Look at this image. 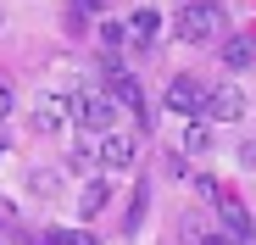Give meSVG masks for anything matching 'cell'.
Here are the masks:
<instances>
[{"instance_id": "6da1fadb", "label": "cell", "mask_w": 256, "mask_h": 245, "mask_svg": "<svg viewBox=\"0 0 256 245\" xmlns=\"http://www.w3.org/2000/svg\"><path fill=\"white\" fill-rule=\"evenodd\" d=\"M173 34L184 39V45H212V39L223 34V6L218 0H190V6L178 12V22H173Z\"/></svg>"}, {"instance_id": "7a4b0ae2", "label": "cell", "mask_w": 256, "mask_h": 245, "mask_svg": "<svg viewBox=\"0 0 256 245\" xmlns=\"http://www.w3.org/2000/svg\"><path fill=\"white\" fill-rule=\"evenodd\" d=\"M100 67H106V95H112V106H128V112H134V117L145 122V128H150V122H156V112L145 106V90L134 84V72H128L117 56H106Z\"/></svg>"}, {"instance_id": "3957f363", "label": "cell", "mask_w": 256, "mask_h": 245, "mask_svg": "<svg viewBox=\"0 0 256 245\" xmlns=\"http://www.w3.org/2000/svg\"><path fill=\"white\" fill-rule=\"evenodd\" d=\"M67 117L78 122V128H90V134H106L112 117H117V106H112L106 90H72L67 95Z\"/></svg>"}, {"instance_id": "277c9868", "label": "cell", "mask_w": 256, "mask_h": 245, "mask_svg": "<svg viewBox=\"0 0 256 245\" xmlns=\"http://www.w3.org/2000/svg\"><path fill=\"white\" fill-rule=\"evenodd\" d=\"M95 162H100L106 173L134 168V162H140V145H134V134H117V128H106V134H100V145H95Z\"/></svg>"}, {"instance_id": "5b68a950", "label": "cell", "mask_w": 256, "mask_h": 245, "mask_svg": "<svg viewBox=\"0 0 256 245\" xmlns=\"http://www.w3.org/2000/svg\"><path fill=\"white\" fill-rule=\"evenodd\" d=\"M200 100H206V84H200V78L195 72H178L173 78V84H167V112H178V117H200Z\"/></svg>"}, {"instance_id": "8992f818", "label": "cell", "mask_w": 256, "mask_h": 245, "mask_svg": "<svg viewBox=\"0 0 256 245\" xmlns=\"http://www.w3.org/2000/svg\"><path fill=\"white\" fill-rule=\"evenodd\" d=\"M240 112H245V95L234 84L206 90V100H200V122H240Z\"/></svg>"}, {"instance_id": "52a82bcc", "label": "cell", "mask_w": 256, "mask_h": 245, "mask_svg": "<svg viewBox=\"0 0 256 245\" xmlns=\"http://www.w3.org/2000/svg\"><path fill=\"white\" fill-rule=\"evenodd\" d=\"M212 206L223 212V223H228V240H234V245H256V228H250V212H245V200H234V195H218Z\"/></svg>"}, {"instance_id": "ba28073f", "label": "cell", "mask_w": 256, "mask_h": 245, "mask_svg": "<svg viewBox=\"0 0 256 245\" xmlns=\"http://www.w3.org/2000/svg\"><path fill=\"white\" fill-rule=\"evenodd\" d=\"M128 39H134V45H156V39H162V12L156 6L128 12Z\"/></svg>"}, {"instance_id": "9c48e42d", "label": "cell", "mask_w": 256, "mask_h": 245, "mask_svg": "<svg viewBox=\"0 0 256 245\" xmlns=\"http://www.w3.org/2000/svg\"><path fill=\"white\" fill-rule=\"evenodd\" d=\"M62 122H67V100L62 95H45V100L34 106V128L39 134H62Z\"/></svg>"}, {"instance_id": "30bf717a", "label": "cell", "mask_w": 256, "mask_h": 245, "mask_svg": "<svg viewBox=\"0 0 256 245\" xmlns=\"http://www.w3.org/2000/svg\"><path fill=\"white\" fill-rule=\"evenodd\" d=\"M106 200H112V184H106V178H90V184H84V195H78V218H100Z\"/></svg>"}, {"instance_id": "8fae6325", "label": "cell", "mask_w": 256, "mask_h": 245, "mask_svg": "<svg viewBox=\"0 0 256 245\" xmlns=\"http://www.w3.org/2000/svg\"><path fill=\"white\" fill-rule=\"evenodd\" d=\"M250 62H256V39H250V34L223 39V67H234V72H240V67H250Z\"/></svg>"}, {"instance_id": "7c38bea8", "label": "cell", "mask_w": 256, "mask_h": 245, "mask_svg": "<svg viewBox=\"0 0 256 245\" xmlns=\"http://www.w3.org/2000/svg\"><path fill=\"white\" fill-rule=\"evenodd\" d=\"M184 150H190V156H200V150H212V128H206L200 117H190V128H184Z\"/></svg>"}, {"instance_id": "4fadbf2b", "label": "cell", "mask_w": 256, "mask_h": 245, "mask_svg": "<svg viewBox=\"0 0 256 245\" xmlns=\"http://www.w3.org/2000/svg\"><path fill=\"white\" fill-rule=\"evenodd\" d=\"M39 245H95V234L90 228H56V234H45Z\"/></svg>"}, {"instance_id": "5bb4252c", "label": "cell", "mask_w": 256, "mask_h": 245, "mask_svg": "<svg viewBox=\"0 0 256 245\" xmlns=\"http://www.w3.org/2000/svg\"><path fill=\"white\" fill-rule=\"evenodd\" d=\"M100 45H128V22H100Z\"/></svg>"}, {"instance_id": "9a60e30c", "label": "cell", "mask_w": 256, "mask_h": 245, "mask_svg": "<svg viewBox=\"0 0 256 245\" xmlns=\"http://www.w3.org/2000/svg\"><path fill=\"white\" fill-rule=\"evenodd\" d=\"M72 168H95V145H90V140H84V145L72 150Z\"/></svg>"}, {"instance_id": "2e32d148", "label": "cell", "mask_w": 256, "mask_h": 245, "mask_svg": "<svg viewBox=\"0 0 256 245\" xmlns=\"http://www.w3.org/2000/svg\"><path fill=\"white\" fill-rule=\"evenodd\" d=\"M12 106H17V95H12V84H0V122L12 117Z\"/></svg>"}, {"instance_id": "e0dca14e", "label": "cell", "mask_w": 256, "mask_h": 245, "mask_svg": "<svg viewBox=\"0 0 256 245\" xmlns=\"http://www.w3.org/2000/svg\"><path fill=\"white\" fill-rule=\"evenodd\" d=\"M240 162H245V168H256V140H245V145H240Z\"/></svg>"}, {"instance_id": "ac0fdd59", "label": "cell", "mask_w": 256, "mask_h": 245, "mask_svg": "<svg viewBox=\"0 0 256 245\" xmlns=\"http://www.w3.org/2000/svg\"><path fill=\"white\" fill-rule=\"evenodd\" d=\"M200 245H234V240H228V234H206Z\"/></svg>"}, {"instance_id": "d6986e66", "label": "cell", "mask_w": 256, "mask_h": 245, "mask_svg": "<svg viewBox=\"0 0 256 245\" xmlns=\"http://www.w3.org/2000/svg\"><path fill=\"white\" fill-rule=\"evenodd\" d=\"M0 28H6V17H0Z\"/></svg>"}]
</instances>
